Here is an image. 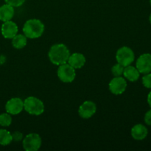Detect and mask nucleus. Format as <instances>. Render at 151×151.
Instances as JSON below:
<instances>
[{"instance_id": "f257e3e1", "label": "nucleus", "mask_w": 151, "mask_h": 151, "mask_svg": "<svg viewBox=\"0 0 151 151\" xmlns=\"http://www.w3.org/2000/svg\"><path fill=\"white\" fill-rule=\"evenodd\" d=\"M70 52L65 44H54L50 48L48 52V56L52 63L57 66L66 63L68 61Z\"/></svg>"}, {"instance_id": "f03ea898", "label": "nucleus", "mask_w": 151, "mask_h": 151, "mask_svg": "<svg viewBox=\"0 0 151 151\" xmlns=\"http://www.w3.org/2000/svg\"><path fill=\"white\" fill-rule=\"evenodd\" d=\"M44 32V24L39 19H29L24 23L23 32L25 36L30 39L38 38L42 35Z\"/></svg>"}, {"instance_id": "7ed1b4c3", "label": "nucleus", "mask_w": 151, "mask_h": 151, "mask_svg": "<svg viewBox=\"0 0 151 151\" xmlns=\"http://www.w3.org/2000/svg\"><path fill=\"white\" fill-rule=\"evenodd\" d=\"M24 109L29 114L39 116L44 113V105L37 97H28L24 101Z\"/></svg>"}, {"instance_id": "20e7f679", "label": "nucleus", "mask_w": 151, "mask_h": 151, "mask_svg": "<svg viewBox=\"0 0 151 151\" xmlns=\"http://www.w3.org/2000/svg\"><path fill=\"white\" fill-rule=\"evenodd\" d=\"M134 58H135V55L134 51L128 47H121L116 52V60L124 67L131 65L134 62Z\"/></svg>"}, {"instance_id": "39448f33", "label": "nucleus", "mask_w": 151, "mask_h": 151, "mask_svg": "<svg viewBox=\"0 0 151 151\" xmlns=\"http://www.w3.org/2000/svg\"><path fill=\"white\" fill-rule=\"evenodd\" d=\"M58 77L63 83H72L76 77L75 69L69 63H63L59 66Z\"/></svg>"}, {"instance_id": "423d86ee", "label": "nucleus", "mask_w": 151, "mask_h": 151, "mask_svg": "<svg viewBox=\"0 0 151 151\" xmlns=\"http://www.w3.org/2000/svg\"><path fill=\"white\" fill-rule=\"evenodd\" d=\"M41 146V138L38 134L31 133L23 139V147L27 151H37Z\"/></svg>"}, {"instance_id": "0eeeda50", "label": "nucleus", "mask_w": 151, "mask_h": 151, "mask_svg": "<svg viewBox=\"0 0 151 151\" xmlns=\"http://www.w3.org/2000/svg\"><path fill=\"white\" fill-rule=\"evenodd\" d=\"M136 66L139 73L147 74L151 72V54L145 53L137 59Z\"/></svg>"}, {"instance_id": "6e6552de", "label": "nucleus", "mask_w": 151, "mask_h": 151, "mask_svg": "<svg viewBox=\"0 0 151 151\" xmlns=\"http://www.w3.org/2000/svg\"><path fill=\"white\" fill-rule=\"evenodd\" d=\"M24 109V101L19 97H13L7 102L5 105V110L7 113L12 115L20 114Z\"/></svg>"}, {"instance_id": "1a4fd4ad", "label": "nucleus", "mask_w": 151, "mask_h": 151, "mask_svg": "<svg viewBox=\"0 0 151 151\" xmlns=\"http://www.w3.org/2000/svg\"><path fill=\"white\" fill-rule=\"evenodd\" d=\"M127 87V82L122 77H114L109 83V90L116 95L122 94Z\"/></svg>"}, {"instance_id": "9d476101", "label": "nucleus", "mask_w": 151, "mask_h": 151, "mask_svg": "<svg viewBox=\"0 0 151 151\" xmlns=\"http://www.w3.org/2000/svg\"><path fill=\"white\" fill-rule=\"evenodd\" d=\"M97 111L96 104L92 101H85L79 108L78 113L79 115L83 119H88L91 118Z\"/></svg>"}, {"instance_id": "9b49d317", "label": "nucleus", "mask_w": 151, "mask_h": 151, "mask_svg": "<svg viewBox=\"0 0 151 151\" xmlns=\"http://www.w3.org/2000/svg\"><path fill=\"white\" fill-rule=\"evenodd\" d=\"M18 28L17 24L15 22L10 21L4 22L1 25V31L3 37L7 39H12L16 35H17Z\"/></svg>"}, {"instance_id": "f8f14e48", "label": "nucleus", "mask_w": 151, "mask_h": 151, "mask_svg": "<svg viewBox=\"0 0 151 151\" xmlns=\"http://www.w3.org/2000/svg\"><path fill=\"white\" fill-rule=\"evenodd\" d=\"M67 62L74 69H81L85 65L86 58L81 53H73L69 55Z\"/></svg>"}, {"instance_id": "ddd939ff", "label": "nucleus", "mask_w": 151, "mask_h": 151, "mask_svg": "<svg viewBox=\"0 0 151 151\" xmlns=\"http://www.w3.org/2000/svg\"><path fill=\"white\" fill-rule=\"evenodd\" d=\"M148 134L147 128L142 124L134 125L131 129V136L133 138L138 141H141L146 138Z\"/></svg>"}, {"instance_id": "4468645a", "label": "nucleus", "mask_w": 151, "mask_h": 151, "mask_svg": "<svg viewBox=\"0 0 151 151\" xmlns=\"http://www.w3.org/2000/svg\"><path fill=\"white\" fill-rule=\"evenodd\" d=\"M14 8L13 6L7 4L0 7V21L4 22L10 21L14 16Z\"/></svg>"}, {"instance_id": "2eb2a0df", "label": "nucleus", "mask_w": 151, "mask_h": 151, "mask_svg": "<svg viewBox=\"0 0 151 151\" xmlns=\"http://www.w3.org/2000/svg\"><path fill=\"white\" fill-rule=\"evenodd\" d=\"M123 75L131 82H135V81H138V79L139 78L140 73L137 67L129 65L124 68Z\"/></svg>"}, {"instance_id": "dca6fc26", "label": "nucleus", "mask_w": 151, "mask_h": 151, "mask_svg": "<svg viewBox=\"0 0 151 151\" xmlns=\"http://www.w3.org/2000/svg\"><path fill=\"white\" fill-rule=\"evenodd\" d=\"M24 35L22 34H17L12 38V44L14 48L20 50V49L24 48L27 45V39Z\"/></svg>"}, {"instance_id": "f3484780", "label": "nucleus", "mask_w": 151, "mask_h": 151, "mask_svg": "<svg viewBox=\"0 0 151 151\" xmlns=\"http://www.w3.org/2000/svg\"><path fill=\"white\" fill-rule=\"evenodd\" d=\"M12 141V134L7 130L0 129V145L3 146L8 145Z\"/></svg>"}, {"instance_id": "a211bd4d", "label": "nucleus", "mask_w": 151, "mask_h": 151, "mask_svg": "<svg viewBox=\"0 0 151 151\" xmlns=\"http://www.w3.org/2000/svg\"><path fill=\"white\" fill-rule=\"evenodd\" d=\"M12 122V117L10 114L4 113L0 114V125L3 127H7L10 125Z\"/></svg>"}, {"instance_id": "6ab92c4d", "label": "nucleus", "mask_w": 151, "mask_h": 151, "mask_svg": "<svg viewBox=\"0 0 151 151\" xmlns=\"http://www.w3.org/2000/svg\"><path fill=\"white\" fill-rule=\"evenodd\" d=\"M124 66H122L120 63H116L113 67L111 68V72L114 77H120L121 75H123Z\"/></svg>"}, {"instance_id": "aec40b11", "label": "nucleus", "mask_w": 151, "mask_h": 151, "mask_svg": "<svg viewBox=\"0 0 151 151\" xmlns=\"http://www.w3.org/2000/svg\"><path fill=\"white\" fill-rule=\"evenodd\" d=\"M142 83L145 88H151V74H145L142 78Z\"/></svg>"}, {"instance_id": "412c9836", "label": "nucleus", "mask_w": 151, "mask_h": 151, "mask_svg": "<svg viewBox=\"0 0 151 151\" xmlns=\"http://www.w3.org/2000/svg\"><path fill=\"white\" fill-rule=\"evenodd\" d=\"M4 1H5V2L7 3V4L13 6V7H18L22 6V4L25 2L26 0H4Z\"/></svg>"}, {"instance_id": "4be33fe9", "label": "nucleus", "mask_w": 151, "mask_h": 151, "mask_svg": "<svg viewBox=\"0 0 151 151\" xmlns=\"http://www.w3.org/2000/svg\"><path fill=\"white\" fill-rule=\"evenodd\" d=\"M12 138H13V141L20 142L23 139V134L19 131H15L12 134Z\"/></svg>"}, {"instance_id": "5701e85b", "label": "nucleus", "mask_w": 151, "mask_h": 151, "mask_svg": "<svg viewBox=\"0 0 151 151\" xmlns=\"http://www.w3.org/2000/svg\"><path fill=\"white\" fill-rule=\"evenodd\" d=\"M145 122L147 125H151V109L149 110L145 115Z\"/></svg>"}, {"instance_id": "b1692460", "label": "nucleus", "mask_w": 151, "mask_h": 151, "mask_svg": "<svg viewBox=\"0 0 151 151\" xmlns=\"http://www.w3.org/2000/svg\"><path fill=\"white\" fill-rule=\"evenodd\" d=\"M147 103H148V105L151 108V91L149 93L148 95H147Z\"/></svg>"}, {"instance_id": "393cba45", "label": "nucleus", "mask_w": 151, "mask_h": 151, "mask_svg": "<svg viewBox=\"0 0 151 151\" xmlns=\"http://www.w3.org/2000/svg\"><path fill=\"white\" fill-rule=\"evenodd\" d=\"M149 21H150V23L151 24V14H150V17H149Z\"/></svg>"}, {"instance_id": "a878e982", "label": "nucleus", "mask_w": 151, "mask_h": 151, "mask_svg": "<svg viewBox=\"0 0 151 151\" xmlns=\"http://www.w3.org/2000/svg\"><path fill=\"white\" fill-rule=\"evenodd\" d=\"M150 5H151V0H150Z\"/></svg>"}]
</instances>
